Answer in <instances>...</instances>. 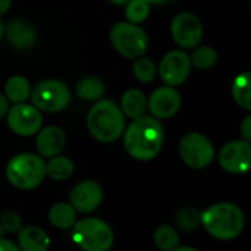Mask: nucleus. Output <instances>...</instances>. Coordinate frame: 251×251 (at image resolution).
I'll return each mask as SVG.
<instances>
[{"label": "nucleus", "instance_id": "72a5a7b5", "mask_svg": "<svg viewBox=\"0 0 251 251\" xmlns=\"http://www.w3.org/2000/svg\"><path fill=\"white\" fill-rule=\"evenodd\" d=\"M172 251H199L197 249H193V247H188V246H178L175 250H172Z\"/></svg>", "mask_w": 251, "mask_h": 251}, {"label": "nucleus", "instance_id": "412c9836", "mask_svg": "<svg viewBox=\"0 0 251 251\" xmlns=\"http://www.w3.org/2000/svg\"><path fill=\"white\" fill-rule=\"evenodd\" d=\"M75 93L79 99L85 100V101H97L100 100L104 93H106V87L103 84V81L97 76H85L82 79H79L75 85Z\"/></svg>", "mask_w": 251, "mask_h": 251}, {"label": "nucleus", "instance_id": "aec40b11", "mask_svg": "<svg viewBox=\"0 0 251 251\" xmlns=\"http://www.w3.org/2000/svg\"><path fill=\"white\" fill-rule=\"evenodd\" d=\"M49 221L57 229H69L76 222V210L69 203H56L49 210Z\"/></svg>", "mask_w": 251, "mask_h": 251}, {"label": "nucleus", "instance_id": "473e14b6", "mask_svg": "<svg viewBox=\"0 0 251 251\" xmlns=\"http://www.w3.org/2000/svg\"><path fill=\"white\" fill-rule=\"evenodd\" d=\"M12 6V0H0V16L6 15Z\"/></svg>", "mask_w": 251, "mask_h": 251}, {"label": "nucleus", "instance_id": "f257e3e1", "mask_svg": "<svg viewBox=\"0 0 251 251\" xmlns=\"http://www.w3.org/2000/svg\"><path fill=\"white\" fill-rule=\"evenodd\" d=\"M122 135L126 153L141 162L153 160L162 151L165 141V131L160 121L146 115L132 119Z\"/></svg>", "mask_w": 251, "mask_h": 251}, {"label": "nucleus", "instance_id": "a211bd4d", "mask_svg": "<svg viewBox=\"0 0 251 251\" xmlns=\"http://www.w3.org/2000/svg\"><path fill=\"white\" fill-rule=\"evenodd\" d=\"M119 107L124 116H128L131 119L141 118L147 112V97L141 90L129 88L122 94Z\"/></svg>", "mask_w": 251, "mask_h": 251}, {"label": "nucleus", "instance_id": "4c0bfd02", "mask_svg": "<svg viewBox=\"0 0 251 251\" xmlns=\"http://www.w3.org/2000/svg\"><path fill=\"white\" fill-rule=\"evenodd\" d=\"M4 234H6V232H4V229L0 226V238H4Z\"/></svg>", "mask_w": 251, "mask_h": 251}, {"label": "nucleus", "instance_id": "39448f33", "mask_svg": "<svg viewBox=\"0 0 251 251\" xmlns=\"http://www.w3.org/2000/svg\"><path fill=\"white\" fill-rule=\"evenodd\" d=\"M72 240L84 251H107L113 246L112 228L99 218H84L72 226Z\"/></svg>", "mask_w": 251, "mask_h": 251}, {"label": "nucleus", "instance_id": "0eeeda50", "mask_svg": "<svg viewBox=\"0 0 251 251\" xmlns=\"http://www.w3.org/2000/svg\"><path fill=\"white\" fill-rule=\"evenodd\" d=\"M31 103L40 112L57 113L71 103L69 87L59 79H43L31 88Z\"/></svg>", "mask_w": 251, "mask_h": 251}, {"label": "nucleus", "instance_id": "dca6fc26", "mask_svg": "<svg viewBox=\"0 0 251 251\" xmlns=\"http://www.w3.org/2000/svg\"><path fill=\"white\" fill-rule=\"evenodd\" d=\"M66 144V135L63 129L57 125H49L37 132L35 147L41 157L57 156Z\"/></svg>", "mask_w": 251, "mask_h": 251}, {"label": "nucleus", "instance_id": "9b49d317", "mask_svg": "<svg viewBox=\"0 0 251 251\" xmlns=\"http://www.w3.org/2000/svg\"><path fill=\"white\" fill-rule=\"evenodd\" d=\"M191 74L190 54L184 50H172L163 56L159 65V76L168 87L182 85Z\"/></svg>", "mask_w": 251, "mask_h": 251}, {"label": "nucleus", "instance_id": "ddd939ff", "mask_svg": "<svg viewBox=\"0 0 251 251\" xmlns=\"http://www.w3.org/2000/svg\"><path fill=\"white\" fill-rule=\"evenodd\" d=\"M182 106V97L175 87H159L147 99V110L157 121L174 118Z\"/></svg>", "mask_w": 251, "mask_h": 251}, {"label": "nucleus", "instance_id": "7c9ffc66", "mask_svg": "<svg viewBox=\"0 0 251 251\" xmlns=\"http://www.w3.org/2000/svg\"><path fill=\"white\" fill-rule=\"evenodd\" d=\"M0 251H21L19 247L10 241V240H6V238H0Z\"/></svg>", "mask_w": 251, "mask_h": 251}, {"label": "nucleus", "instance_id": "423d86ee", "mask_svg": "<svg viewBox=\"0 0 251 251\" xmlns=\"http://www.w3.org/2000/svg\"><path fill=\"white\" fill-rule=\"evenodd\" d=\"M109 40L113 49L125 59L135 60L146 56L149 49L147 32L135 24L131 22H116L109 31Z\"/></svg>", "mask_w": 251, "mask_h": 251}, {"label": "nucleus", "instance_id": "b1692460", "mask_svg": "<svg viewBox=\"0 0 251 251\" xmlns=\"http://www.w3.org/2000/svg\"><path fill=\"white\" fill-rule=\"evenodd\" d=\"M190 60H191V66L206 71L216 65L218 51L210 46H197L190 54Z\"/></svg>", "mask_w": 251, "mask_h": 251}, {"label": "nucleus", "instance_id": "bb28decb", "mask_svg": "<svg viewBox=\"0 0 251 251\" xmlns=\"http://www.w3.org/2000/svg\"><path fill=\"white\" fill-rule=\"evenodd\" d=\"M150 15V4L146 0H129L125 4V16L128 22L140 25Z\"/></svg>", "mask_w": 251, "mask_h": 251}, {"label": "nucleus", "instance_id": "6e6552de", "mask_svg": "<svg viewBox=\"0 0 251 251\" xmlns=\"http://www.w3.org/2000/svg\"><path fill=\"white\" fill-rule=\"evenodd\" d=\"M182 162L193 169H204L215 160V147L212 141L200 132L185 134L178 146Z\"/></svg>", "mask_w": 251, "mask_h": 251}, {"label": "nucleus", "instance_id": "1a4fd4ad", "mask_svg": "<svg viewBox=\"0 0 251 251\" xmlns=\"http://www.w3.org/2000/svg\"><path fill=\"white\" fill-rule=\"evenodd\" d=\"M171 34L181 49L191 50L201 44L203 25L194 13L181 12L171 22Z\"/></svg>", "mask_w": 251, "mask_h": 251}, {"label": "nucleus", "instance_id": "393cba45", "mask_svg": "<svg viewBox=\"0 0 251 251\" xmlns=\"http://www.w3.org/2000/svg\"><path fill=\"white\" fill-rule=\"evenodd\" d=\"M153 241L159 250L172 251L175 250L179 244V234L175 228H172L169 225H162L154 231Z\"/></svg>", "mask_w": 251, "mask_h": 251}, {"label": "nucleus", "instance_id": "7ed1b4c3", "mask_svg": "<svg viewBox=\"0 0 251 251\" xmlns=\"http://www.w3.org/2000/svg\"><path fill=\"white\" fill-rule=\"evenodd\" d=\"M201 224L204 229L216 240L229 241L237 238L244 226V212L234 203H216L201 213Z\"/></svg>", "mask_w": 251, "mask_h": 251}, {"label": "nucleus", "instance_id": "f3484780", "mask_svg": "<svg viewBox=\"0 0 251 251\" xmlns=\"http://www.w3.org/2000/svg\"><path fill=\"white\" fill-rule=\"evenodd\" d=\"M21 251H49L50 238L38 226H22L18 232V244Z\"/></svg>", "mask_w": 251, "mask_h": 251}, {"label": "nucleus", "instance_id": "c85d7f7f", "mask_svg": "<svg viewBox=\"0 0 251 251\" xmlns=\"http://www.w3.org/2000/svg\"><path fill=\"white\" fill-rule=\"evenodd\" d=\"M0 226L4 229V232L16 234L22 229V218L15 212H4L0 215Z\"/></svg>", "mask_w": 251, "mask_h": 251}, {"label": "nucleus", "instance_id": "c756f323", "mask_svg": "<svg viewBox=\"0 0 251 251\" xmlns=\"http://www.w3.org/2000/svg\"><path fill=\"white\" fill-rule=\"evenodd\" d=\"M240 131H241V135H243V140H246V141H250L251 140V116H246L244 118V121L241 122V128H240Z\"/></svg>", "mask_w": 251, "mask_h": 251}, {"label": "nucleus", "instance_id": "20e7f679", "mask_svg": "<svg viewBox=\"0 0 251 251\" xmlns=\"http://www.w3.org/2000/svg\"><path fill=\"white\" fill-rule=\"evenodd\" d=\"M6 178L18 190L37 188L46 178V162L38 154H16L6 165Z\"/></svg>", "mask_w": 251, "mask_h": 251}, {"label": "nucleus", "instance_id": "9d476101", "mask_svg": "<svg viewBox=\"0 0 251 251\" xmlns=\"http://www.w3.org/2000/svg\"><path fill=\"white\" fill-rule=\"evenodd\" d=\"M7 125L12 132L21 137L35 135L43 126L41 112L28 103H16L7 110Z\"/></svg>", "mask_w": 251, "mask_h": 251}, {"label": "nucleus", "instance_id": "f704fd0d", "mask_svg": "<svg viewBox=\"0 0 251 251\" xmlns=\"http://www.w3.org/2000/svg\"><path fill=\"white\" fill-rule=\"evenodd\" d=\"M149 4H163V3H168L171 0H146Z\"/></svg>", "mask_w": 251, "mask_h": 251}, {"label": "nucleus", "instance_id": "e433bc0d", "mask_svg": "<svg viewBox=\"0 0 251 251\" xmlns=\"http://www.w3.org/2000/svg\"><path fill=\"white\" fill-rule=\"evenodd\" d=\"M3 32H4V25H3V22H1V19H0V41H1V38H3Z\"/></svg>", "mask_w": 251, "mask_h": 251}, {"label": "nucleus", "instance_id": "cd10ccee", "mask_svg": "<svg viewBox=\"0 0 251 251\" xmlns=\"http://www.w3.org/2000/svg\"><path fill=\"white\" fill-rule=\"evenodd\" d=\"M176 225L182 229V231H194L199 228V225L201 224V213L197 210V209H193V207H185V209H181L178 213H176Z\"/></svg>", "mask_w": 251, "mask_h": 251}, {"label": "nucleus", "instance_id": "4be33fe9", "mask_svg": "<svg viewBox=\"0 0 251 251\" xmlns=\"http://www.w3.org/2000/svg\"><path fill=\"white\" fill-rule=\"evenodd\" d=\"M75 165L69 157L65 156H54L46 163V176L53 181H66L74 175Z\"/></svg>", "mask_w": 251, "mask_h": 251}, {"label": "nucleus", "instance_id": "a878e982", "mask_svg": "<svg viewBox=\"0 0 251 251\" xmlns=\"http://www.w3.org/2000/svg\"><path fill=\"white\" fill-rule=\"evenodd\" d=\"M132 74L141 84H151L156 79L157 68H156V63L151 59H149L146 56H141V57L134 60Z\"/></svg>", "mask_w": 251, "mask_h": 251}, {"label": "nucleus", "instance_id": "f03ea898", "mask_svg": "<svg viewBox=\"0 0 251 251\" xmlns=\"http://www.w3.org/2000/svg\"><path fill=\"white\" fill-rule=\"evenodd\" d=\"M87 128L94 140L104 144L113 143L125 131V116L115 101L100 99L87 115Z\"/></svg>", "mask_w": 251, "mask_h": 251}, {"label": "nucleus", "instance_id": "f8f14e48", "mask_svg": "<svg viewBox=\"0 0 251 251\" xmlns=\"http://www.w3.org/2000/svg\"><path fill=\"white\" fill-rule=\"evenodd\" d=\"M218 160L228 174H247L251 168V143L246 140H234L225 144L219 151Z\"/></svg>", "mask_w": 251, "mask_h": 251}, {"label": "nucleus", "instance_id": "4468645a", "mask_svg": "<svg viewBox=\"0 0 251 251\" xmlns=\"http://www.w3.org/2000/svg\"><path fill=\"white\" fill-rule=\"evenodd\" d=\"M69 204L81 213L96 210L103 201V188L96 181H82L76 184L69 193Z\"/></svg>", "mask_w": 251, "mask_h": 251}, {"label": "nucleus", "instance_id": "2eb2a0df", "mask_svg": "<svg viewBox=\"0 0 251 251\" xmlns=\"http://www.w3.org/2000/svg\"><path fill=\"white\" fill-rule=\"evenodd\" d=\"M3 37L9 43V46L15 50H29L37 43V31L35 28L22 19H13L4 26Z\"/></svg>", "mask_w": 251, "mask_h": 251}, {"label": "nucleus", "instance_id": "c9c22d12", "mask_svg": "<svg viewBox=\"0 0 251 251\" xmlns=\"http://www.w3.org/2000/svg\"><path fill=\"white\" fill-rule=\"evenodd\" d=\"M110 3H113V4H119V6H122V4H126L129 0H109Z\"/></svg>", "mask_w": 251, "mask_h": 251}, {"label": "nucleus", "instance_id": "5701e85b", "mask_svg": "<svg viewBox=\"0 0 251 251\" xmlns=\"http://www.w3.org/2000/svg\"><path fill=\"white\" fill-rule=\"evenodd\" d=\"M250 72L240 74L232 82V97L238 106L246 110H251V88Z\"/></svg>", "mask_w": 251, "mask_h": 251}, {"label": "nucleus", "instance_id": "2f4dec72", "mask_svg": "<svg viewBox=\"0 0 251 251\" xmlns=\"http://www.w3.org/2000/svg\"><path fill=\"white\" fill-rule=\"evenodd\" d=\"M9 101L7 99L4 97L3 93H0V119H3L6 115H7V110H9Z\"/></svg>", "mask_w": 251, "mask_h": 251}, {"label": "nucleus", "instance_id": "6ab92c4d", "mask_svg": "<svg viewBox=\"0 0 251 251\" xmlns=\"http://www.w3.org/2000/svg\"><path fill=\"white\" fill-rule=\"evenodd\" d=\"M4 97L7 101L16 104V103H25L31 96V85L29 81L22 75H13L4 82Z\"/></svg>", "mask_w": 251, "mask_h": 251}]
</instances>
